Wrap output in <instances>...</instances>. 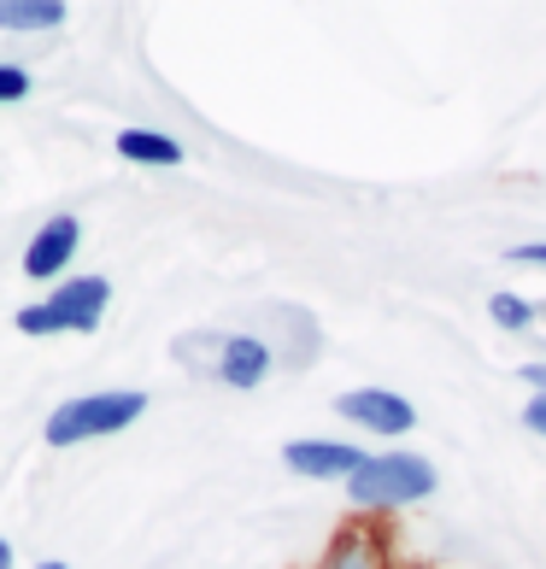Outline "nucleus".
I'll list each match as a JSON object with an SVG mask.
<instances>
[{
    "instance_id": "obj_1",
    "label": "nucleus",
    "mask_w": 546,
    "mask_h": 569,
    "mask_svg": "<svg viewBox=\"0 0 546 569\" xmlns=\"http://www.w3.org/2000/svg\"><path fill=\"white\" fill-rule=\"evenodd\" d=\"M435 463L424 452H370L347 481L353 517H394L417 499H435Z\"/></svg>"
},
{
    "instance_id": "obj_2",
    "label": "nucleus",
    "mask_w": 546,
    "mask_h": 569,
    "mask_svg": "<svg viewBox=\"0 0 546 569\" xmlns=\"http://www.w3.org/2000/svg\"><path fill=\"white\" fill-rule=\"evenodd\" d=\"M107 306H112V282L107 277H66L48 288V300L36 306H18V335L30 341H53V335H95L107 323Z\"/></svg>"
},
{
    "instance_id": "obj_3",
    "label": "nucleus",
    "mask_w": 546,
    "mask_h": 569,
    "mask_svg": "<svg viewBox=\"0 0 546 569\" xmlns=\"http://www.w3.org/2000/svg\"><path fill=\"white\" fill-rule=\"evenodd\" d=\"M147 411V393L141 388H100V393H77L66 406L48 411V447H82V440H107V435H123L130 423H141Z\"/></svg>"
},
{
    "instance_id": "obj_4",
    "label": "nucleus",
    "mask_w": 546,
    "mask_h": 569,
    "mask_svg": "<svg viewBox=\"0 0 546 569\" xmlns=\"http://www.w3.org/2000/svg\"><path fill=\"white\" fill-rule=\"evenodd\" d=\"M335 411H341L353 429L383 435V440H400V435L417 429V406L394 388H347L341 399H335Z\"/></svg>"
},
{
    "instance_id": "obj_5",
    "label": "nucleus",
    "mask_w": 546,
    "mask_h": 569,
    "mask_svg": "<svg viewBox=\"0 0 546 569\" xmlns=\"http://www.w3.org/2000/svg\"><path fill=\"white\" fill-rule=\"evenodd\" d=\"M318 569H394V546H388V522L383 517H347L329 535Z\"/></svg>"
},
{
    "instance_id": "obj_6",
    "label": "nucleus",
    "mask_w": 546,
    "mask_h": 569,
    "mask_svg": "<svg viewBox=\"0 0 546 569\" xmlns=\"http://www.w3.org/2000/svg\"><path fill=\"white\" fill-rule=\"evenodd\" d=\"M370 452L353 447V440H329V435H306V440H288L282 447V463L294 476L306 481H353V470H359Z\"/></svg>"
},
{
    "instance_id": "obj_7",
    "label": "nucleus",
    "mask_w": 546,
    "mask_h": 569,
    "mask_svg": "<svg viewBox=\"0 0 546 569\" xmlns=\"http://www.w3.org/2000/svg\"><path fill=\"white\" fill-rule=\"evenodd\" d=\"M77 247H82V223L71 212H53L24 247V277L30 282H66Z\"/></svg>"
},
{
    "instance_id": "obj_8",
    "label": "nucleus",
    "mask_w": 546,
    "mask_h": 569,
    "mask_svg": "<svg viewBox=\"0 0 546 569\" xmlns=\"http://www.w3.org/2000/svg\"><path fill=\"white\" fill-rule=\"evenodd\" d=\"M277 370V347L265 335H218V358H212V376L236 393H254L265 376Z\"/></svg>"
},
{
    "instance_id": "obj_9",
    "label": "nucleus",
    "mask_w": 546,
    "mask_h": 569,
    "mask_svg": "<svg viewBox=\"0 0 546 569\" xmlns=\"http://www.w3.org/2000/svg\"><path fill=\"white\" fill-rule=\"evenodd\" d=\"M112 147L123 164H141V171H177L182 164V141L165 130H118Z\"/></svg>"
},
{
    "instance_id": "obj_10",
    "label": "nucleus",
    "mask_w": 546,
    "mask_h": 569,
    "mask_svg": "<svg viewBox=\"0 0 546 569\" xmlns=\"http://www.w3.org/2000/svg\"><path fill=\"white\" fill-rule=\"evenodd\" d=\"M66 24V0H0V30L7 36H36Z\"/></svg>"
},
{
    "instance_id": "obj_11",
    "label": "nucleus",
    "mask_w": 546,
    "mask_h": 569,
    "mask_svg": "<svg viewBox=\"0 0 546 569\" xmlns=\"http://www.w3.org/2000/svg\"><path fill=\"white\" fill-rule=\"evenodd\" d=\"M488 318H494V329L523 335V329L535 323V306L523 300V293H512V288H494V293H488Z\"/></svg>"
},
{
    "instance_id": "obj_12",
    "label": "nucleus",
    "mask_w": 546,
    "mask_h": 569,
    "mask_svg": "<svg viewBox=\"0 0 546 569\" xmlns=\"http://www.w3.org/2000/svg\"><path fill=\"white\" fill-rule=\"evenodd\" d=\"M36 77L30 66H18V59H0V107H18V100H30Z\"/></svg>"
},
{
    "instance_id": "obj_13",
    "label": "nucleus",
    "mask_w": 546,
    "mask_h": 569,
    "mask_svg": "<svg viewBox=\"0 0 546 569\" xmlns=\"http://www.w3.org/2000/svg\"><path fill=\"white\" fill-rule=\"evenodd\" d=\"M506 259H512V264H540V270H546V241H517Z\"/></svg>"
},
{
    "instance_id": "obj_14",
    "label": "nucleus",
    "mask_w": 546,
    "mask_h": 569,
    "mask_svg": "<svg viewBox=\"0 0 546 569\" xmlns=\"http://www.w3.org/2000/svg\"><path fill=\"white\" fill-rule=\"evenodd\" d=\"M523 429H535V435L546 440V393H535L529 406H523Z\"/></svg>"
},
{
    "instance_id": "obj_15",
    "label": "nucleus",
    "mask_w": 546,
    "mask_h": 569,
    "mask_svg": "<svg viewBox=\"0 0 546 569\" xmlns=\"http://www.w3.org/2000/svg\"><path fill=\"white\" fill-rule=\"evenodd\" d=\"M517 376H523L535 393H546V358H540V365H517Z\"/></svg>"
},
{
    "instance_id": "obj_16",
    "label": "nucleus",
    "mask_w": 546,
    "mask_h": 569,
    "mask_svg": "<svg viewBox=\"0 0 546 569\" xmlns=\"http://www.w3.org/2000/svg\"><path fill=\"white\" fill-rule=\"evenodd\" d=\"M0 569H12V540L0 535Z\"/></svg>"
},
{
    "instance_id": "obj_17",
    "label": "nucleus",
    "mask_w": 546,
    "mask_h": 569,
    "mask_svg": "<svg viewBox=\"0 0 546 569\" xmlns=\"http://www.w3.org/2000/svg\"><path fill=\"white\" fill-rule=\"evenodd\" d=\"M36 569H71V563H66V558H41Z\"/></svg>"
}]
</instances>
